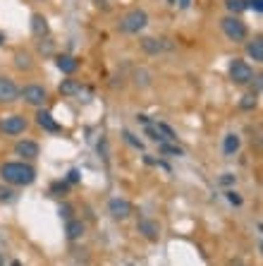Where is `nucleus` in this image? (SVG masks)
<instances>
[{
  "label": "nucleus",
  "instance_id": "nucleus-36",
  "mask_svg": "<svg viewBox=\"0 0 263 266\" xmlns=\"http://www.w3.org/2000/svg\"><path fill=\"white\" fill-rule=\"evenodd\" d=\"M3 41H5V39H3V34H0V43H3Z\"/></svg>",
  "mask_w": 263,
  "mask_h": 266
},
{
  "label": "nucleus",
  "instance_id": "nucleus-16",
  "mask_svg": "<svg viewBox=\"0 0 263 266\" xmlns=\"http://www.w3.org/2000/svg\"><path fill=\"white\" fill-rule=\"evenodd\" d=\"M247 53H249V58H254V63H263V41H261V36H256V39L249 43Z\"/></svg>",
  "mask_w": 263,
  "mask_h": 266
},
{
  "label": "nucleus",
  "instance_id": "nucleus-15",
  "mask_svg": "<svg viewBox=\"0 0 263 266\" xmlns=\"http://www.w3.org/2000/svg\"><path fill=\"white\" fill-rule=\"evenodd\" d=\"M242 147V139H240V134H227L223 139V154L225 156H234L237 151H240Z\"/></svg>",
  "mask_w": 263,
  "mask_h": 266
},
{
  "label": "nucleus",
  "instance_id": "nucleus-35",
  "mask_svg": "<svg viewBox=\"0 0 263 266\" xmlns=\"http://www.w3.org/2000/svg\"><path fill=\"white\" fill-rule=\"evenodd\" d=\"M93 3H108V0H93Z\"/></svg>",
  "mask_w": 263,
  "mask_h": 266
},
{
  "label": "nucleus",
  "instance_id": "nucleus-30",
  "mask_svg": "<svg viewBox=\"0 0 263 266\" xmlns=\"http://www.w3.org/2000/svg\"><path fill=\"white\" fill-rule=\"evenodd\" d=\"M247 8L256 10V12L261 15V12H263V0H247Z\"/></svg>",
  "mask_w": 263,
  "mask_h": 266
},
{
  "label": "nucleus",
  "instance_id": "nucleus-27",
  "mask_svg": "<svg viewBox=\"0 0 263 266\" xmlns=\"http://www.w3.org/2000/svg\"><path fill=\"white\" fill-rule=\"evenodd\" d=\"M12 199H15V189L0 185V202H12Z\"/></svg>",
  "mask_w": 263,
  "mask_h": 266
},
{
  "label": "nucleus",
  "instance_id": "nucleus-7",
  "mask_svg": "<svg viewBox=\"0 0 263 266\" xmlns=\"http://www.w3.org/2000/svg\"><path fill=\"white\" fill-rule=\"evenodd\" d=\"M141 48H144V53H148V55H158V53H163V51H172L175 43H172L170 39H151V36H144V39H141Z\"/></svg>",
  "mask_w": 263,
  "mask_h": 266
},
{
  "label": "nucleus",
  "instance_id": "nucleus-34",
  "mask_svg": "<svg viewBox=\"0 0 263 266\" xmlns=\"http://www.w3.org/2000/svg\"><path fill=\"white\" fill-rule=\"evenodd\" d=\"M10 266H22V264H19V261H17V259H15V261H12V264H10Z\"/></svg>",
  "mask_w": 263,
  "mask_h": 266
},
{
  "label": "nucleus",
  "instance_id": "nucleus-37",
  "mask_svg": "<svg viewBox=\"0 0 263 266\" xmlns=\"http://www.w3.org/2000/svg\"><path fill=\"white\" fill-rule=\"evenodd\" d=\"M0 266H3V259H0Z\"/></svg>",
  "mask_w": 263,
  "mask_h": 266
},
{
  "label": "nucleus",
  "instance_id": "nucleus-5",
  "mask_svg": "<svg viewBox=\"0 0 263 266\" xmlns=\"http://www.w3.org/2000/svg\"><path fill=\"white\" fill-rule=\"evenodd\" d=\"M19 96L24 99V103H29V106H36V108H41L43 103H46L48 94L46 89L39 84H27L24 89H19Z\"/></svg>",
  "mask_w": 263,
  "mask_h": 266
},
{
  "label": "nucleus",
  "instance_id": "nucleus-24",
  "mask_svg": "<svg viewBox=\"0 0 263 266\" xmlns=\"http://www.w3.org/2000/svg\"><path fill=\"white\" fill-rule=\"evenodd\" d=\"M155 127H158V132L165 137V139L170 141V139H175V130H172L170 125H165V123H155Z\"/></svg>",
  "mask_w": 263,
  "mask_h": 266
},
{
  "label": "nucleus",
  "instance_id": "nucleus-32",
  "mask_svg": "<svg viewBox=\"0 0 263 266\" xmlns=\"http://www.w3.org/2000/svg\"><path fill=\"white\" fill-rule=\"evenodd\" d=\"M232 182H234V175H230V173H225L220 178V185H232Z\"/></svg>",
  "mask_w": 263,
  "mask_h": 266
},
{
  "label": "nucleus",
  "instance_id": "nucleus-22",
  "mask_svg": "<svg viewBox=\"0 0 263 266\" xmlns=\"http://www.w3.org/2000/svg\"><path fill=\"white\" fill-rule=\"evenodd\" d=\"M161 154H165V156H182V149H179V147H175V144L161 141Z\"/></svg>",
  "mask_w": 263,
  "mask_h": 266
},
{
  "label": "nucleus",
  "instance_id": "nucleus-10",
  "mask_svg": "<svg viewBox=\"0 0 263 266\" xmlns=\"http://www.w3.org/2000/svg\"><path fill=\"white\" fill-rule=\"evenodd\" d=\"M137 230H139L146 240H151V243H155V240L161 237V226H158V221H153V219H139Z\"/></svg>",
  "mask_w": 263,
  "mask_h": 266
},
{
  "label": "nucleus",
  "instance_id": "nucleus-13",
  "mask_svg": "<svg viewBox=\"0 0 263 266\" xmlns=\"http://www.w3.org/2000/svg\"><path fill=\"white\" fill-rule=\"evenodd\" d=\"M36 123H39V127H43L46 132H53V134L60 132V125L55 123L53 115H50L48 110H39V113H36Z\"/></svg>",
  "mask_w": 263,
  "mask_h": 266
},
{
  "label": "nucleus",
  "instance_id": "nucleus-23",
  "mask_svg": "<svg viewBox=\"0 0 263 266\" xmlns=\"http://www.w3.org/2000/svg\"><path fill=\"white\" fill-rule=\"evenodd\" d=\"M240 108H244V110H254V108H256V94H247V96H242Z\"/></svg>",
  "mask_w": 263,
  "mask_h": 266
},
{
  "label": "nucleus",
  "instance_id": "nucleus-6",
  "mask_svg": "<svg viewBox=\"0 0 263 266\" xmlns=\"http://www.w3.org/2000/svg\"><path fill=\"white\" fill-rule=\"evenodd\" d=\"M27 130V117L24 115H8L0 120V132L3 134H22Z\"/></svg>",
  "mask_w": 263,
  "mask_h": 266
},
{
  "label": "nucleus",
  "instance_id": "nucleus-3",
  "mask_svg": "<svg viewBox=\"0 0 263 266\" xmlns=\"http://www.w3.org/2000/svg\"><path fill=\"white\" fill-rule=\"evenodd\" d=\"M148 24V15L144 12V10H132V12H127V15L120 19V32L122 34H139L144 27Z\"/></svg>",
  "mask_w": 263,
  "mask_h": 266
},
{
  "label": "nucleus",
  "instance_id": "nucleus-29",
  "mask_svg": "<svg viewBox=\"0 0 263 266\" xmlns=\"http://www.w3.org/2000/svg\"><path fill=\"white\" fill-rule=\"evenodd\" d=\"M58 213H60V219L70 221L72 219V206H70V204H62L60 209H58Z\"/></svg>",
  "mask_w": 263,
  "mask_h": 266
},
{
  "label": "nucleus",
  "instance_id": "nucleus-12",
  "mask_svg": "<svg viewBox=\"0 0 263 266\" xmlns=\"http://www.w3.org/2000/svg\"><path fill=\"white\" fill-rule=\"evenodd\" d=\"M55 65H58V70L65 72V75H74V72L79 70V60L72 58V55H58V58H55Z\"/></svg>",
  "mask_w": 263,
  "mask_h": 266
},
{
  "label": "nucleus",
  "instance_id": "nucleus-26",
  "mask_svg": "<svg viewBox=\"0 0 263 266\" xmlns=\"http://www.w3.org/2000/svg\"><path fill=\"white\" fill-rule=\"evenodd\" d=\"M122 137H124V141H127V144H132V147H134V149H144V141L137 139V137H134L132 132H127V130H124Z\"/></svg>",
  "mask_w": 263,
  "mask_h": 266
},
{
  "label": "nucleus",
  "instance_id": "nucleus-21",
  "mask_svg": "<svg viewBox=\"0 0 263 266\" xmlns=\"http://www.w3.org/2000/svg\"><path fill=\"white\" fill-rule=\"evenodd\" d=\"M67 189H70V182L65 180V182H53V185H50V195L53 197H65L67 195Z\"/></svg>",
  "mask_w": 263,
  "mask_h": 266
},
{
  "label": "nucleus",
  "instance_id": "nucleus-31",
  "mask_svg": "<svg viewBox=\"0 0 263 266\" xmlns=\"http://www.w3.org/2000/svg\"><path fill=\"white\" fill-rule=\"evenodd\" d=\"M79 178H82V175H79V171H77V168H72V171L67 173V182H70V185L79 182Z\"/></svg>",
  "mask_w": 263,
  "mask_h": 266
},
{
  "label": "nucleus",
  "instance_id": "nucleus-19",
  "mask_svg": "<svg viewBox=\"0 0 263 266\" xmlns=\"http://www.w3.org/2000/svg\"><path fill=\"white\" fill-rule=\"evenodd\" d=\"M225 8L230 10L232 15H242L247 10V0H225Z\"/></svg>",
  "mask_w": 263,
  "mask_h": 266
},
{
  "label": "nucleus",
  "instance_id": "nucleus-25",
  "mask_svg": "<svg viewBox=\"0 0 263 266\" xmlns=\"http://www.w3.org/2000/svg\"><path fill=\"white\" fill-rule=\"evenodd\" d=\"M146 134H148V137H151V139H153V141H158V144H161V141H168V139H165V137H163L161 132H158V127H155V125H151V123H148V125H146Z\"/></svg>",
  "mask_w": 263,
  "mask_h": 266
},
{
  "label": "nucleus",
  "instance_id": "nucleus-20",
  "mask_svg": "<svg viewBox=\"0 0 263 266\" xmlns=\"http://www.w3.org/2000/svg\"><path fill=\"white\" fill-rule=\"evenodd\" d=\"M15 65L19 67V70H31V55L29 53H17L15 55Z\"/></svg>",
  "mask_w": 263,
  "mask_h": 266
},
{
  "label": "nucleus",
  "instance_id": "nucleus-2",
  "mask_svg": "<svg viewBox=\"0 0 263 266\" xmlns=\"http://www.w3.org/2000/svg\"><path fill=\"white\" fill-rule=\"evenodd\" d=\"M220 27H223V34H225V36H227L230 41H234V43H242V41H247V36H249L247 24L242 22L237 15L225 17L223 22H220Z\"/></svg>",
  "mask_w": 263,
  "mask_h": 266
},
{
  "label": "nucleus",
  "instance_id": "nucleus-8",
  "mask_svg": "<svg viewBox=\"0 0 263 266\" xmlns=\"http://www.w3.org/2000/svg\"><path fill=\"white\" fill-rule=\"evenodd\" d=\"M108 211L113 219L117 221H124L132 216V204L127 202V199H120V197H115V199H110L108 202Z\"/></svg>",
  "mask_w": 263,
  "mask_h": 266
},
{
  "label": "nucleus",
  "instance_id": "nucleus-1",
  "mask_svg": "<svg viewBox=\"0 0 263 266\" xmlns=\"http://www.w3.org/2000/svg\"><path fill=\"white\" fill-rule=\"evenodd\" d=\"M0 178L8 182V185L24 187V185H31V182L36 180V171H34V165H29V163L12 161V163H3V165H0Z\"/></svg>",
  "mask_w": 263,
  "mask_h": 266
},
{
  "label": "nucleus",
  "instance_id": "nucleus-28",
  "mask_svg": "<svg viewBox=\"0 0 263 266\" xmlns=\"http://www.w3.org/2000/svg\"><path fill=\"white\" fill-rule=\"evenodd\" d=\"M225 195H227V202H230V204H234V206H242V197L237 195L234 189H227Z\"/></svg>",
  "mask_w": 263,
  "mask_h": 266
},
{
  "label": "nucleus",
  "instance_id": "nucleus-4",
  "mask_svg": "<svg viewBox=\"0 0 263 266\" xmlns=\"http://www.w3.org/2000/svg\"><path fill=\"white\" fill-rule=\"evenodd\" d=\"M230 79H232L234 84H249V82H254V70H251V65L240 60V58H234L232 63H230Z\"/></svg>",
  "mask_w": 263,
  "mask_h": 266
},
{
  "label": "nucleus",
  "instance_id": "nucleus-17",
  "mask_svg": "<svg viewBox=\"0 0 263 266\" xmlns=\"http://www.w3.org/2000/svg\"><path fill=\"white\" fill-rule=\"evenodd\" d=\"M84 230L86 228L82 221H74V219L67 221V237H70V240H79V237L84 235Z\"/></svg>",
  "mask_w": 263,
  "mask_h": 266
},
{
  "label": "nucleus",
  "instance_id": "nucleus-18",
  "mask_svg": "<svg viewBox=\"0 0 263 266\" xmlns=\"http://www.w3.org/2000/svg\"><path fill=\"white\" fill-rule=\"evenodd\" d=\"M82 91V84H79L77 79H62V84H60V94L62 96H74Z\"/></svg>",
  "mask_w": 263,
  "mask_h": 266
},
{
  "label": "nucleus",
  "instance_id": "nucleus-33",
  "mask_svg": "<svg viewBox=\"0 0 263 266\" xmlns=\"http://www.w3.org/2000/svg\"><path fill=\"white\" fill-rule=\"evenodd\" d=\"M189 5H192V0H179V8H189Z\"/></svg>",
  "mask_w": 263,
  "mask_h": 266
},
{
  "label": "nucleus",
  "instance_id": "nucleus-14",
  "mask_svg": "<svg viewBox=\"0 0 263 266\" xmlns=\"http://www.w3.org/2000/svg\"><path fill=\"white\" fill-rule=\"evenodd\" d=\"M31 32H34V36H39V39H43V36H48V22L43 15H31Z\"/></svg>",
  "mask_w": 263,
  "mask_h": 266
},
{
  "label": "nucleus",
  "instance_id": "nucleus-9",
  "mask_svg": "<svg viewBox=\"0 0 263 266\" xmlns=\"http://www.w3.org/2000/svg\"><path fill=\"white\" fill-rule=\"evenodd\" d=\"M19 99V86L10 77H0V103H15Z\"/></svg>",
  "mask_w": 263,
  "mask_h": 266
},
{
  "label": "nucleus",
  "instance_id": "nucleus-11",
  "mask_svg": "<svg viewBox=\"0 0 263 266\" xmlns=\"http://www.w3.org/2000/svg\"><path fill=\"white\" fill-rule=\"evenodd\" d=\"M15 154L17 156H24V158H36L39 156V144L36 141H29V139H22L15 144Z\"/></svg>",
  "mask_w": 263,
  "mask_h": 266
}]
</instances>
